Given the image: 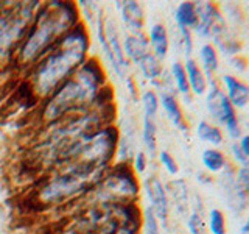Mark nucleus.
<instances>
[{
	"label": "nucleus",
	"instance_id": "obj_30",
	"mask_svg": "<svg viewBox=\"0 0 249 234\" xmlns=\"http://www.w3.org/2000/svg\"><path fill=\"white\" fill-rule=\"evenodd\" d=\"M160 223L153 214L150 208L142 209V223H140V231L139 234H160Z\"/></svg>",
	"mask_w": 249,
	"mask_h": 234
},
{
	"label": "nucleus",
	"instance_id": "obj_31",
	"mask_svg": "<svg viewBox=\"0 0 249 234\" xmlns=\"http://www.w3.org/2000/svg\"><path fill=\"white\" fill-rule=\"evenodd\" d=\"M129 166L132 170H134V174L137 176H142L146 174L148 166H150V156H148L143 150H137L134 155H132Z\"/></svg>",
	"mask_w": 249,
	"mask_h": 234
},
{
	"label": "nucleus",
	"instance_id": "obj_28",
	"mask_svg": "<svg viewBox=\"0 0 249 234\" xmlns=\"http://www.w3.org/2000/svg\"><path fill=\"white\" fill-rule=\"evenodd\" d=\"M206 228L210 234H226L228 233V220L221 209L212 208L207 213Z\"/></svg>",
	"mask_w": 249,
	"mask_h": 234
},
{
	"label": "nucleus",
	"instance_id": "obj_4",
	"mask_svg": "<svg viewBox=\"0 0 249 234\" xmlns=\"http://www.w3.org/2000/svg\"><path fill=\"white\" fill-rule=\"evenodd\" d=\"M81 22L80 6L76 2H41L25 38L14 55L13 66L25 74L58 44L67 31Z\"/></svg>",
	"mask_w": 249,
	"mask_h": 234
},
{
	"label": "nucleus",
	"instance_id": "obj_3",
	"mask_svg": "<svg viewBox=\"0 0 249 234\" xmlns=\"http://www.w3.org/2000/svg\"><path fill=\"white\" fill-rule=\"evenodd\" d=\"M92 35L84 22L62 36L58 44L47 52L36 64L31 66L23 77L28 86L30 96L41 103L56 91L75 70L90 57Z\"/></svg>",
	"mask_w": 249,
	"mask_h": 234
},
{
	"label": "nucleus",
	"instance_id": "obj_27",
	"mask_svg": "<svg viewBox=\"0 0 249 234\" xmlns=\"http://www.w3.org/2000/svg\"><path fill=\"white\" fill-rule=\"evenodd\" d=\"M140 105H142V111L145 117H150V119H154L159 114L160 109V103H159V94L154 89H145L140 92L139 96Z\"/></svg>",
	"mask_w": 249,
	"mask_h": 234
},
{
	"label": "nucleus",
	"instance_id": "obj_41",
	"mask_svg": "<svg viewBox=\"0 0 249 234\" xmlns=\"http://www.w3.org/2000/svg\"><path fill=\"white\" fill-rule=\"evenodd\" d=\"M245 225H248V226H249V214L246 215V220H245Z\"/></svg>",
	"mask_w": 249,
	"mask_h": 234
},
{
	"label": "nucleus",
	"instance_id": "obj_18",
	"mask_svg": "<svg viewBox=\"0 0 249 234\" xmlns=\"http://www.w3.org/2000/svg\"><path fill=\"white\" fill-rule=\"evenodd\" d=\"M167 194H168V201L173 203V208L179 215H185L190 206V198H189V187L184 179H171V181L165 186Z\"/></svg>",
	"mask_w": 249,
	"mask_h": 234
},
{
	"label": "nucleus",
	"instance_id": "obj_14",
	"mask_svg": "<svg viewBox=\"0 0 249 234\" xmlns=\"http://www.w3.org/2000/svg\"><path fill=\"white\" fill-rule=\"evenodd\" d=\"M122 45H123V53L124 58L129 62V66H137L143 58H146L151 53L150 44H148L146 35H124L122 38Z\"/></svg>",
	"mask_w": 249,
	"mask_h": 234
},
{
	"label": "nucleus",
	"instance_id": "obj_40",
	"mask_svg": "<svg viewBox=\"0 0 249 234\" xmlns=\"http://www.w3.org/2000/svg\"><path fill=\"white\" fill-rule=\"evenodd\" d=\"M240 234H249V226L243 223V226L240 228Z\"/></svg>",
	"mask_w": 249,
	"mask_h": 234
},
{
	"label": "nucleus",
	"instance_id": "obj_10",
	"mask_svg": "<svg viewBox=\"0 0 249 234\" xmlns=\"http://www.w3.org/2000/svg\"><path fill=\"white\" fill-rule=\"evenodd\" d=\"M105 39L106 42L100 47L103 64L107 69V72H111L119 80H124L128 77L129 62L123 53L119 23L115 22V19H112V16L107 14H105Z\"/></svg>",
	"mask_w": 249,
	"mask_h": 234
},
{
	"label": "nucleus",
	"instance_id": "obj_36",
	"mask_svg": "<svg viewBox=\"0 0 249 234\" xmlns=\"http://www.w3.org/2000/svg\"><path fill=\"white\" fill-rule=\"evenodd\" d=\"M123 81H124V84H126V88H128V92H129L131 98H132V100H137L139 96H140V92H139V88H137L136 78L132 77V75H128Z\"/></svg>",
	"mask_w": 249,
	"mask_h": 234
},
{
	"label": "nucleus",
	"instance_id": "obj_11",
	"mask_svg": "<svg viewBox=\"0 0 249 234\" xmlns=\"http://www.w3.org/2000/svg\"><path fill=\"white\" fill-rule=\"evenodd\" d=\"M143 191L148 200V208L153 211V214L159 220L162 228H167L170 215V201L165 184L160 181L159 176L151 175L145 178Z\"/></svg>",
	"mask_w": 249,
	"mask_h": 234
},
{
	"label": "nucleus",
	"instance_id": "obj_42",
	"mask_svg": "<svg viewBox=\"0 0 249 234\" xmlns=\"http://www.w3.org/2000/svg\"><path fill=\"white\" fill-rule=\"evenodd\" d=\"M246 108H248V109H249V103H248V106H246Z\"/></svg>",
	"mask_w": 249,
	"mask_h": 234
},
{
	"label": "nucleus",
	"instance_id": "obj_1",
	"mask_svg": "<svg viewBox=\"0 0 249 234\" xmlns=\"http://www.w3.org/2000/svg\"><path fill=\"white\" fill-rule=\"evenodd\" d=\"M115 94L111 86L98 103L88 111L67 116L49 127L39 128L37 136L31 144V156L36 162L35 166H37L44 174L54 170L58 167L61 156L73 142L100 127L115 123Z\"/></svg>",
	"mask_w": 249,
	"mask_h": 234
},
{
	"label": "nucleus",
	"instance_id": "obj_33",
	"mask_svg": "<svg viewBox=\"0 0 249 234\" xmlns=\"http://www.w3.org/2000/svg\"><path fill=\"white\" fill-rule=\"evenodd\" d=\"M179 33V44L185 55V58H192L193 53V31L190 30H178Z\"/></svg>",
	"mask_w": 249,
	"mask_h": 234
},
{
	"label": "nucleus",
	"instance_id": "obj_37",
	"mask_svg": "<svg viewBox=\"0 0 249 234\" xmlns=\"http://www.w3.org/2000/svg\"><path fill=\"white\" fill-rule=\"evenodd\" d=\"M238 147L241 148V152H243V155L246 156V158L249 159V133L248 135H241L238 137Z\"/></svg>",
	"mask_w": 249,
	"mask_h": 234
},
{
	"label": "nucleus",
	"instance_id": "obj_21",
	"mask_svg": "<svg viewBox=\"0 0 249 234\" xmlns=\"http://www.w3.org/2000/svg\"><path fill=\"white\" fill-rule=\"evenodd\" d=\"M198 64L209 81L215 80V74L218 72V67H220V57H218V50L215 49L212 42H204L199 47Z\"/></svg>",
	"mask_w": 249,
	"mask_h": 234
},
{
	"label": "nucleus",
	"instance_id": "obj_19",
	"mask_svg": "<svg viewBox=\"0 0 249 234\" xmlns=\"http://www.w3.org/2000/svg\"><path fill=\"white\" fill-rule=\"evenodd\" d=\"M184 69L187 74V80H189L190 92L193 96H206L209 89V80L199 67L198 61L193 58H185L184 61Z\"/></svg>",
	"mask_w": 249,
	"mask_h": 234
},
{
	"label": "nucleus",
	"instance_id": "obj_17",
	"mask_svg": "<svg viewBox=\"0 0 249 234\" xmlns=\"http://www.w3.org/2000/svg\"><path fill=\"white\" fill-rule=\"evenodd\" d=\"M146 39H148V44H150L151 53L163 62V59L167 58L168 50H170V35H168L167 27L163 25L162 22L153 23L146 31Z\"/></svg>",
	"mask_w": 249,
	"mask_h": 234
},
{
	"label": "nucleus",
	"instance_id": "obj_2",
	"mask_svg": "<svg viewBox=\"0 0 249 234\" xmlns=\"http://www.w3.org/2000/svg\"><path fill=\"white\" fill-rule=\"evenodd\" d=\"M109 88L107 69L100 58L90 55L72 77L36 106L37 127H49L67 116L88 111L98 103Z\"/></svg>",
	"mask_w": 249,
	"mask_h": 234
},
{
	"label": "nucleus",
	"instance_id": "obj_12",
	"mask_svg": "<svg viewBox=\"0 0 249 234\" xmlns=\"http://www.w3.org/2000/svg\"><path fill=\"white\" fill-rule=\"evenodd\" d=\"M235 172L237 169L233 167V164H228V167L221 172V183H223L226 203H228L229 209L233 211L235 214H240L241 211L246 209L249 197H248V194L241 189V186L237 183Z\"/></svg>",
	"mask_w": 249,
	"mask_h": 234
},
{
	"label": "nucleus",
	"instance_id": "obj_29",
	"mask_svg": "<svg viewBox=\"0 0 249 234\" xmlns=\"http://www.w3.org/2000/svg\"><path fill=\"white\" fill-rule=\"evenodd\" d=\"M187 230L190 234H206V218H204V211L193 208V211L187 217Z\"/></svg>",
	"mask_w": 249,
	"mask_h": 234
},
{
	"label": "nucleus",
	"instance_id": "obj_34",
	"mask_svg": "<svg viewBox=\"0 0 249 234\" xmlns=\"http://www.w3.org/2000/svg\"><path fill=\"white\" fill-rule=\"evenodd\" d=\"M235 178H237V183L241 186V189H243L249 197V164L237 169Z\"/></svg>",
	"mask_w": 249,
	"mask_h": 234
},
{
	"label": "nucleus",
	"instance_id": "obj_20",
	"mask_svg": "<svg viewBox=\"0 0 249 234\" xmlns=\"http://www.w3.org/2000/svg\"><path fill=\"white\" fill-rule=\"evenodd\" d=\"M175 23L178 30L193 31L198 25V10L196 2H181L175 8Z\"/></svg>",
	"mask_w": 249,
	"mask_h": 234
},
{
	"label": "nucleus",
	"instance_id": "obj_7",
	"mask_svg": "<svg viewBox=\"0 0 249 234\" xmlns=\"http://www.w3.org/2000/svg\"><path fill=\"white\" fill-rule=\"evenodd\" d=\"M142 184L129 164H112L78 206L137 203Z\"/></svg>",
	"mask_w": 249,
	"mask_h": 234
},
{
	"label": "nucleus",
	"instance_id": "obj_38",
	"mask_svg": "<svg viewBox=\"0 0 249 234\" xmlns=\"http://www.w3.org/2000/svg\"><path fill=\"white\" fill-rule=\"evenodd\" d=\"M140 225H123L115 234H139Z\"/></svg>",
	"mask_w": 249,
	"mask_h": 234
},
{
	"label": "nucleus",
	"instance_id": "obj_23",
	"mask_svg": "<svg viewBox=\"0 0 249 234\" xmlns=\"http://www.w3.org/2000/svg\"><path fill=\"white\" fill-rule=\"evenodd\" d=\"M140 139H142V144L145 147L143 152L150 158H154L158 155V125H156L154 119L143 116L142 128H140Z\"/></svg>",
	"mask_w": 249,
	"mask_h": 234
},
{
	"label": "nucleus",
	"instance_id": "obj_8",
	"mask_svg": "<svg viewBox=\"0 0 249 234\" xmlns=\"http://www.w3.org/2000/svg\"><path fill=\"white\" fill-rule=\"evenodd\" d=\"M41 2L0 3V66L13 64L14 55L33 22Z\"/></svg>",
	"mask_w": 249,
	"mask_h": 234
},
{
	"label": "nucleus",
	"instance_id": "obj_39",
	"mask_svg": "<svg viewBox=\"0 0 249 234\" xmlns=\"http://www.w3.org/2000/svg\"><path fill=\"white\" fill-rule=\"evenodd\" d=\"M198 181H201V183H212L213 179H212V176H210V174L207 175V174H198Z\"/></svg>",
	"mask_w": 249,
	"mask_h": 234
},
{
	"label": "nucleus",
	"instance_id": "obj_32",
	"mask_svg": "<svg viewBox=\"0 0 249 234\" xmlns=\"http://www.w3.org/2000/svg\"><path fill=\"white\" fill-rule=\"evenodd\" d=\"M158 159H159V164L163 167V170H165L170 176H176L179 174V164L170 152L160 150L158 153Z\"/></svg>",
	"mask_w": 249,
	"mask_h": 234
},
{
	"label": "nucleus",
	"instance_id": "obj_9",
	"mask_svg": "<svg viewBox=\"0 0 249 234\" xmlns=\"http://www.w3.org/2000/svg\"><path fill=\"white\" fill-rule=\"evenodd\" d=\"M206 108L207 113L216 122L218 127H224L226 133L233 140H238L241 136V127L237 117V109L231 105L226 97L223 88L216 80L209 81V89L206 92Z\"/></svg>",
	"mask_w": 249,
	"mask_h": 234
},
{
	"label": "nucleus",
	"instance_id": "obj_26",
	"mask_svg": "<svg viewBox=\"0 0 249 234\" xmlns=\"http://www.w3.org/2000/svg\"><path fill=\"white\" fill-rule=\"evenodd\" d=\"M168 74H170L171 83H173L176 92L181 94V96L185 97V98H190L192 92H190L189 80H187V74H185V69H184V62H181V61L171 62L170 72Z\"/></svg>",
	"mask_w": 249,
	"mask_h": 234
},
{
	"label": "nucleus",
	"instance_id": "obj_15",
	"mask_svg": "<svg viewBox=\"0 0 249 234\" xmlns=\"http://www.w3.org/2000/svg\"><path fill=\"white\" fill-rule=\"evenodd\" d=\"M221 84L226 97L235 109H243L249 103V84L233 75H223Z\"/></svg>",
	"mask_w": 249,
	"mask_h": 234
},
{
	"label": "nucleus",
	"instance_id": "obj_6",
	"mask_svg": "<svg viewBox=\"0 0 249 234\" xmlns=\"http://www.w3.org/2000/svg\"><path fill=\"white\" fill-rule=\"evenodd\" d=\"M119 139L120 127L117 123H107L105 127H100L70 145L61 156L56 169L64 167L67 164H83V166L106 170L115 161Z\"/></svg>",
	"mask_w": 249,
	"mask_h": 234
},
{
	"label": "nucleus",
	"instance_id": "obj_25",
	"mask_svg": "<svg viewBox=\"0 0 249 234\" xmlns=\"http://www.w3.org/2000/svg\"><path fill=\"white\" fill-rule=\"evenodd\" d=\"M196 136L202 142H207L212 147H220L224 142L223 130L216 123L209 120H199L196 125Z\"/></svg>",
	"mask_w": 249,
	"mask_h": 234
},
{
	"label": "nucleus",
	"instance_id": "obj_5",
	"mask_svg": "<svg viewBox=\"0 0 249 234\" xmlns=\"http://www.w3.org/2000/svg\"><path fill=\"white\" fill-rule=\"evenodd\" d=\"M109 169V167H107ZM106 170L83 164H67L47 172L33 187L31 198L42 209H61L80 205Z\"/></svg>",
	"mask_w": 249,
	"mask_h": 234
},
{
	"label": "nucleus",
	"instance_id": "obj_13",
	"mask_svg": "<svg viewBox=\"0 0 249 234\" xmlns=\"http://www.w3.org/2000/svg\"><path fill=\"white\" fill-rule=\"evenodd\" d=\"M115 10L128 35L145 33V8L139 2H115Z\"/></svg>",
	"mask_w": 249,
	"mask_h": 234
},
{
	"label": "nucleus",
	"instance_id": "obj_24",
	"mask_svg": "<svg viewBox=\"0 0 249 234\" xmlns=\"http://www.w3.org/2000/svg\"><path fill=\"white\" fill-rule=\"evenodd\" d=\"M136 67L140 72V75H142L143 80H146L148 83H151L153 86L160 80L163 74H165L162 61L156 58L153 53H150L146 58H143Z\"/></svg>",
	"mask_w": 249,
	"mask_h": 234
},
{
	"label": "nucleus",
	"instance_id": "obj_43",
	"mask_svg": "<svg viewBox=\"0 0 249 234\" xmlns=\"http://www.w3.org/2000/svg\"><path fill=\"white\" fill-rule=\"evenodd\" d=\"M175 234H178V233H175Z\"/></svg>",
	"mask_w": 249,
	"mask_h": 234
},
{
	"label": "nucleus",
	"instance_id": "obj_22",
	"mask_svg": "<svg viewBox=\"0 0 249 234\" xmlns=\"http://www.w3.org/2000/svg\"><path fill=\"white\" fill-rule=\"evenodd\" d=\"M201 164L206 169L207 174H221V172L228 167V156H226L220 148L209 147L201 153Z\"/></svg>",
	"mask_w": 249,
	"mask_h": 234
},
{
	"label": "nucleus",
	"instance_id": "obj_35",
	"mask_svg": "<svg viewBox=\"0 0 249 234\" xmlns=\"http://www.w3.org/2000/svg\"><path fill=\"white\" fill-rule=\"evenodd\" d=\"M231 155H232L233 164H237L238 167L246 166V164H249V159H248L246 156L243 155V152H241V148L238 147L237 140H233V142L231 144Z\"/></svg>",
	"mask_w": 249,
	"mask_h": 234
},
{
	"label": "nucleus",
	"instance_id": "obj_16",
	"mask_svg": "<svg viewBox=\"0 0 249 234\" xmlns=\"http://www.w3.org/2000/svg\"><path fill=\"white\" fill-rule=\"evenodd\" d=\"M158 94H159L160 108L163 109V113H165L167 119L171 122V125L182 133L189 131V125H187L185 116L182 113L181 105H179L176 94L175 92H158Z\"/></svg>",
	"mask_w": 249,
	"mask_h": 234
}]
</instances>
